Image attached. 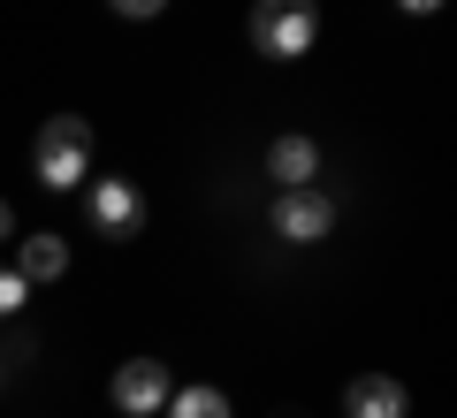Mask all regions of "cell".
<instances>
[{
	"label": "cell",
	"mask_w": 457,
	"mask_h": 418,
	"mask_svg": "<svg viewBox=\"0 0 457 418\" xmlns=\"http://www.w3.org/2000/svg\"><path fill=\"white\" fill-rule=\"evenodd\" d=\"M31 168L46 191H84L92 183V122L84 114H46V129L31 145Z\"/></svg>",
	"instance_id": "6da1fadb"
},
{
	"label": "cell",
	"mask_w": 457,
	"mask_h": 418,
	"mask_svg": "<svg viewBox=\"0 0 457 418\" xmlns=\"http://www.w3.org/2000/svg\"><path fill=\"white\" fill-rule=\"evenodd\" d=\"M320 31V0H252V53L267 61H305Z\"/></svg>",
	"instance_id": "7a4b0ae2"
},
{
	"label": "cell",
	"mask_w": 457,
	"mask_h": 418,
	"mask_svg": "<svg viewBox=\"0 0 457 418\" xmlns=\"http://www.w3.org/2000/svg\"><path fill=\"white\" fill-rule=\"evenodd\" d=\"M84 213H92V228L107 243H130L137 228H145V191H137L130 176H92L84 183Z\"/></svg>",
	"instance_id": "3957f363"
},
{
	"label": "cell",
	"mask_w": 457,
	"mask_h": 418,
	"mask_svg": "<svg viewBox=\"0 0 457 418\" xmlns=\"http://www.w3.org/2000/svg\"><path fill=\"white\" fill-rule=\"evenodd\" d=\"M176 403V373L161 357H130V365H114V411L122 418H153Z\"/></svg>",
	"instance_id": "277c9868"
},
{
	"label": "cell",
	"mask_w": 457,
	"mask_h": 418,
	"mask_svg": "<svg viewBox=\"0 0 457 418\" xmlns=\"http://www.w3.org/2000/svg\"><path fill=\"white\" fill-rule=\"evenodd\" d=\"M328 228H336V198L320 183H297V191L275 198V236L282 243H328Z\"/></svg>",
	"instance_id": "5b68a950"
},
{
	"label": "cell",
	"mask_w": 457,
	"mask_h": 418,
	"mask_svg": "<svg viewBox=\"0 0 457 418\" xmlns=\"http://www.w3.org/2000/svg\"><path fill=\"white\" fill-rule=\"evenodd\" d=\"M411 396L396 373H359V381L343 388V418H404Z\"/></svg>",
	"instance_id": "8992f818"
},
{
	"label": "cell",
	"mask_w": 457,
	"mask_h": 418,
	"mask_svg": "<svg viewBox=\"0 0 457 418\" xmlns=\"http://www.w3.org/2000/svg\"><path fill=\"white\" fill-rule=\"evenodd\" d=\"M267 176L282 183V191H297V183H312L320 176V145H312V137H275V145H267Z\"/></svg>",
	"instance_id": "52a82bcc"
},
{
	"label": "cell",
	"mask_w": 457,
	"mask_h": 418,
	"mask_svg": "<svg viewBox=\"0 0 457 418\" xmlns=\"http://www.w3.org/2000/svg\"><path fill=\"white\" fill-rule=\"evenodd\" d=\"M16 266L31 274V282H62V274H69V243L62 236H23L16 243Z\"/></svg>",
	"instance_id": "ba28073f"
},
{
	"label": "cell",
	"mask_w": 457,
	"mask_h": 418,
	"mask_svg": "<svg viewBox=\"0 0 457 418\" xmlns=\"http://www.w3.org/2000/svg\"><path fill=\"white\" fill-rule=\"evenodd\" d=\"M168 418H228V396H221L213 381H191V388H176Z\"/></svg>",
	"instance_id": "9c48e42d"
},
{
	"label": "cell",
	"mask_w": 457,
	"mask_h": 418,
	"mask_svg": "<svg viewBox=\"0 0 457 418\" xmlns=\"http://www.w3.org/2000/svg\"><path fill=\"white\" fill-rule=\"evenodd\" d=\"M31 290H38L31 274H23V266H8V274H0V312H23V297H31Z\"/></svg>",
	"instance_id": "30bf717a"
},
{
	"label": "cell",
	"mask_w": 457,
	"mask_h": 418,
	"mask_svg": "<svg viewBox=\"0 0 457 418\" xmlns=\"http://www.w3.org/2000/svg\"><path fill=\"white\" fill-rule=\"evenodd\" d=\"M107 8H114V16H130V23H145V16H161L168 0H107Z\"/></svg>",
	"instance_id": "8fae6325"
},
{
	"label": "cell",
	"mask_w": 457,
	"mask_h": 418,
	"mask_svg": "<svg viewBox=\"0 0 457 418\" xmlns=\"http://www.w3.org/2000/svg\"><path fill=\"white\" fill-rule=\"evenodd\" d=\"M404 16H435V8H450V0H396Z\"/></svg>",
	"instance_id": "7c38bea8"
}]
</instances>
